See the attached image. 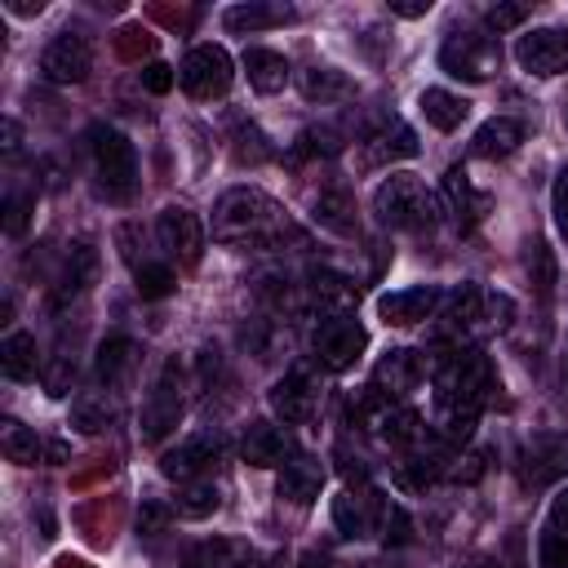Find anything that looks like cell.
I'll list each match as a JSON object with an SVG mask.
<instances>
[{"instance_id": "6da1fadb", "label": "cell", "mask_w": 568, "mask_h": 568, "mask_svg": "<svg viewBox=\"0 0 568 568\" xmlns=\"http://www.w3.org/2000/svg\"><path fill=\"white\" fill-rule=\"evenodd\" d=\"M213 235L235 248H275L284 240H297L288 213L257 186H231L213 204Z\"/></svg>"}, {"instance_id": "7a4b0ae2", "label": "cell", "mask_w": 568, "mask_h": 568, "mask_svg": "<svg viewBox=\"0 0 568 568\" xmlns=\"http://www.w3.org/2000/svg\"><path fill=\"white\" fill-rule=\"evenodd\" d=\"M430 382H435V408H462V413H479L497 390V373L488 355L470 346H453L448 355H439Z\"/></svg>"}, {"instance_id": "3957f363", "label": "cell", "mask_w": 568, "mask_h": 568, "mask_svg": "<svg viewBox=\"0 0 568 568\" xmlns=\"http://www.w3.org/2000/svg\"><path fill=\"white\" fill-rule=\"evenodd\" d=\"M373 217L386 231L422 235V231H435V222H439V195L417 173H390L373 191Z\"/></svg>"}, {"instance_id": "277c9868", "label": "cell", "mask_w": 568, "mask_h": 568, "mask_svg": "<svg viewBox=\"0 0 568 568\" xmlns=\"http://www.w3.org/2000/svg\"><path fill=\"white\" fill-rule=\"evenodd\" d=\"M89 151H93L102 195L106 200H129L138 191V151H133V142L111 124H93L89 129Z\"/></svg>"}, {"instance_id": "5b68a950", "label": "cell", "mask_w": 568, "mask_h": 568, "mask_svg": "<svg viewBox=\"0 0 568 568\" xmlns=\"http://www.w3.org/2000/svg\"><path fill=\"white\" fill-rule=\"evenodd\" d=\"M186 413V399H182V364L178 359H164L146 399H142V413H138V435L142 444H160L169 430H178Z\"/></svg>"}, {"instance_id": "8992f818", "label": "cell", "mask_w": 568, "mask_h": 568, "mask_svg": "<svg viewBox=\"0 0 568 568\" xmlns=\"http://www.w3.org/2000/svg\"><path fill=\"white\" fill-rule=\"evenodd\" d=\"M364 346H368V333H364V324L351 311H328V315H320L311 324V351L333 373L351 368L364 355Z\"/></svg>"}, {"instance_id": "52a82bcc", "label": "cell", "mask_w": 568, "mask_h": 568, "mask_svg": "<svg viewBox=\"0 0 568 568\" xmlns=\"http://www.w3.org/2000/svg\"><path fill=\"white\" fill-rule=\"evenodd\" d=\"M439 67L448 75H457V80H470V84L493 80L497 67H501V44L493 36H484V31H470V27L466 31H453L439 44Z\"/></svg>"}, {"instance_id": "ba28073f", "label": "cell", "mask_w": 568, "mask_h": 568, "mask_svg": "<svg viewBox=\"0 0 568 568\" xmlns=\"http://www.w3.org/2000/svg\"><path fill=\"white\" fill-rule=\"evenodd\" d=\"M231 80H235V71H231V53H226L222 44H195V49L182 58V67H178V84H182L191 98H204V102L226 98Z\"/></svg>"}, {"instance_id": "9c48e42d", "label": "cell", "mask_w": 568, "mask_h": 568, "mask_svg": "<svg viewBox=\"0 0 568 568\" xmlns=\"http://www.w3.org/2000/svg\"><path fill=\"white\" fill-rule=\"evenodd\" d=\"M564 475H568V435L546 430V435L524 439V448H519V479L528 488H550Z\"/></svg>"}, {"instance_id": "30bf717a", "label": "cell", "mask_w": 568, "mask_h": 568, "mask_svg": "<svg viewBox=\"0 0 568 568\" xmlns=\"http://www.w3.org/2000/svg\"><path fill=\"white\" fill-rule=\"evenodd\" d=\"M89 71H93V44L75 31L53 36L40 53V75L49 84H80V80H89Z\"/></svg>"}, {"instance_id": "8fae6325", "label": "cell", "mask_w": 568, "mask_h": 568, "mask_svg": "<svg viewBox=\"0 0 568 568\" xmlns=\"http://www.w3.org/2000/svg\"><path fill=\"white\" fill-rule=\"evenodd\" d=\"M155 240H160V248H164L173 262L195 266V262H200V248H204V226H200V217H195L191 209L169 204V209H160V217H155Z\"/></svg>"}, {"instance_id": "7c38bea8", "label": "cell", "mask_w": 568, "mask_h": 568, "mask_svg": "<svg viewBox=\"0 0 568 568\" xmlns=\"http://www.w3.org/2000/svg\"><path fill=\"white\" fill-rule=\"evenodd\" d=\"M515 62L528 75H559L568 71V31L559 27H532L515 40Z\"/></svg>"}, {"instance_id": "4fadbf2b", "label": "cell", "mask_w": 568, "mask_h": 568, "mask_svg": "<svg viewBox=\"0 0 568 568\" xmlns=\"http://www.w3.org/2000/svg\"><path fill=\"white\" fill-rule=\"evenodd\" d=\"M315 404H320V386H315V377H311L306 364L288 368V373L271 386V408H275V417H280L284 426H302V422H311Z\"/></svg>"}, {"instance_id": "5bb4252c", "label": "cell", "mask_w": 568, "mask_h": 568, "mask_svg": "<svg viewBox=\"0 0 568 568\" xmlns=\"http://www.w3.org/2000/svg\"><path fill=\"white\" fill-rule=\"evenodd\" d=\"M217 453H222V439L217 435H186L182 444H173V448H164L160 453V475L164 479H173V484H191V479H200L213 462H217Z\"/></svg>"}, {"instance_id": "9a60e30c", "label": "cell", "mask_w": 568, "mask_h": 568, "mask_svg": "<svg viewBox=\"0 0 568 568\" xmlns=\"http://www.w3.org/2000/svg\"><path fill=\"white\" fill-rule=\"evenodd\" d=\"M439 191H444V209L453 213L457 231H475V226L484 222L488 204H493V200H488V191H479V186L470 182V173H466L462 164H453V169L444 173Z\"/></svg>"}, {"instance_id": "2e32d148", "label": "cell", "mask_w": 568, "mask_h": 568, "mask_svg": "<svg viewBox=\"0 0 568 568\" xmlns=\"http://www.w3.org/2000/svg\"><path fill=\"white\" fill-rule=\"evenodd\" d=\"M439 288L435 284H413V288H395V293H382L377 297V315L386 320V324H395V328H408V324H422V320H430L435 315V306H439Z\"/></svg>"}, {"instance_id": "e0dca14e", "label": "cell", "mask_w": 568, "mask_h": 568, "mask_svg": "<svg viewBox=\"0 0 568 568\" xmlns=\"http://www.w3.org/2000/svg\"><path fill=\"white\" fill-rule=\"evenodd\" d=\"M93 280H98V248L89 240H75L67 248V257H62L58 280H53V306H67V302L84 297Z\"/></svg>"}, {"instance_id": "ac0fdd59", "label": "cell", "mask_w": 568, "mask_h": 568, "mask_svg": "<svg viewBox=\"0 0 568 568\" xmlns=\"http://www.w3.org/2000/svg\"><path fill=\"white\" fill-rule=\"evenodd\" d=\"M422 377H426V364H422V355L408 351V346L386 351V355L377 359V368H373V386H377L382 395H390V399H399L404 390H413Z\"/></svg>"}, {"instance_id": "d6986e66", "label": "cell", "mask_w": 568, "mask_h": 568, "mask_svg": "<svg viewBox=\"0 0 568 568\" xmlns=\"http://www.w3.org/2000/svg\"><path fill=\"white\" fill-rule=\"evenodd\" d=\"M320 488H324V466H320L315 457H306V453L284 457L280 479H275V493H280L284 501H293V506H311V501L320 497Z\"/></svg>"}, {"instance_id": "ffe728a7", "label": "cell", "mask_w": 568, "mask_h": 568, "mask_svg": "<svg viewBox=\"0 0 568 568\" xmlns=\"http://www.w3.org/2000/svg\"><path fill=\"white\" fill-rule=\"evenodd\" d=\"M484 306H488V293H484V288H475V284H457L453 293L439 297L444 333H448V337H466V333L484 320Z\"/></svg>"}, {"instance_id": "44dd1931", "label": "cell", "mask_w": 568, "mask_h": 568, "mask_svg": "<svg viewBox=\"0 0 568 568\" xmlns=\"http://www.w3.org/2000/svg\"><path fill=\"white\" fill-rule=\"evenodd\" d=\"M240 457H244L248 466H257V470L284 466V457H288V435H284L275 422H248L244 435H240Z\"/></svg>"}, {"instance_id": "7402d4cb", "label": "cell", "mask_w": 568, "mask_h": 568, "mask_svg": "<svg viewBox=\"0 0 568 568\" xmlns=\"http://www.w3.org/2000/svg\"><path fill=\"white\" fill-rule=\"evenodd\" d=\"M311 217L315 226L333 231V235H355V200L342 182H328L311 195Z\"/></svg>"}, {"instance_id": "603a6c76", "label": "cell", "mask_w": 568, "mask_h": 568, "mask_svg": "<svg viewBox=\"0 0 568 568\" xmlns=\"http://www.w3.org/2000/svg\"><path fill=\"white\" fill-rule=\"evenodd\" d=\"M408 155H417V138L404 120H386L382 129H373L364 138V164L368 169L373 164H395V160H408Z\"/></svg>"}, {"instance_id": "cb8c5ba5", "label": "cell", "mask_w": 568, "mask_h": 568, "mask_svg": "<svg viewBox=\"0 0 568 568\" xmlns=\"http://www.w3.org/2000/svg\"><path fill=\"white\" fill-rule=\"evenodd\" d=\"M519 142H524V124H519L515 115H493V120H484V124L475 129L470 151H475L479 160H506V155L519 151Z\"/></svg>"}, {"instance_id": "d4e9b609", "label": "cell", "mask_w": 568, "mask_h": 568, "mask_svg": "<svg viewBox=\"0 0 568 568\" xmlns=\"http://www.w3.org/2000/svg\"><path fill=\"white\" fill-rule=\"evenodd\" d=\"M306 293L311 302L320 306V315L328 311H351L355 302V280L346 271H333V266H311L306 271Z\"/></svg>"}, {"instance_id": "484cf974", "label": "cell", "mask_w": 568, "mask_h": 568, "mask_svg": "<svg viewBox=\"0 0 568 568\" xmlns=\"http://www.w3.org/2000/svg\"><path fill=\"white\" fill-rule=\"evenodd\" d=\"M293 4H271V0H248V4H231L222 13L226 31H266V27H284L293 22Z\"/></svg>"}, {"instance_id": "4316f807", "label": "cell", "mask_w": 568, "mask_h": 568, "mask_svg": "<svg viewBox=\"0 0 568 568\" xmlns=\"http://www.w3.org/2000/svg\"><path fill=\"white\" fill-rule=\"evenodd\" d=\"M297 89H302V98H306V102H320V106L342 102V98H351V93H355L351 75H346V71H337V67H306V71L297 75Z\"/></svg>"}, {"instance_id": "83f0119b", "label": "cell", "mask_w": 568, "mask_h": 568, "mask_svg": "<svg viewBox=\"0 0 568 568\" xmlns=\"http://www.w3.org/2000/svg\"><path fill=\"white\" fill-rule=\"evenodd\" d=\"M133 364H138V342L124 337V333H115V337H106V342L98 346V364H93V373H98V382L111 390V386H120V382L129 377Z\"/></svg>"}, {"instance_id": "f1b7e54d", "label": "cell", "mask_w": 568, "mask_h": 568, "mask_svg": "<svg viewBox=\"0 0 568 568\" xmlns=\"http://www.w3.org/2000/svg\"><path fill=\"white\" fill-rule=\"evenodd\" d=\"M417 106H422L426 124L439 129V133H453V129L466 120V111H470V102H466L462 93H453V89H422Z\"/></svg>"}, {"instance_id": "f546056e", "label": "cell", "mask_w": 568, "mask_h": 568, "mask_svg": "<svg viewBox=\"0 0 568 568\" xmlns=\"http://www.w3.org/2000/svg\"><path fill=\"white\" fill-rule=\"evenodd\" d=\"M244 71H248V84L257 93H280L288 84V58L275 53V49H248L244 53Z\"/></svg>"}, {"instance_id": "4dcf8cb0", "label": "cell", "mask_w": 568, "mask_h": 568, "mask_svg": "<svg viewBox=\"0 0 568 568\" xmlns=\"http://www.w3.org/2000/svg\"><path fill=\"white\" fill-rule=\"evenodd\" d=\"M40 368V351H36V337L31 333H9L0 342V373L9 382H31Z\"/></svg>"}, {"instance_id": "1f68e13d", "label": "cell", "mask_w": 568, "mask_h": 568, "mask_svg": "<svg viewBox=\"0 0 568 568\" xmlns=\"http://www.w3.org/2000/svg\"><path fill=\"white\" fill-rule=\"evenodd\" d=\"M373 497H364V493H342V497H333V524H337V532L342 537H364V532H373Z\"/></svg>"}, {"instance_id": "d6a6232c", "label": "cell", "mask_w": 568, "mask_h": 568, "mask_svg": "<svg viewBox=\"0 0 568 568\" xmlns=\"http://www.w3.org/2000/svg\"><path fill=\"white\" fill-rule=\"evenodd\" d=\"M0 448H4V457H9L13 466H36V462L44 457L40 435H36L31 426L13 422V417H4V426H0Z\"/></svg>"}, {"instance_id": "836d02e7", "label": "cell", "mask_w": 568, "mask_h": 568, "mask_svg": "<svg viewBox=\"0 0 568 568\" xmlns=\"http://www.w3.org/2000/svg\"><path fill=\"white\" fill-rule=\"evenodd\" d=\"M217 506H222L217 484H213V479H191V484H182V493H178V501H173V515H182V519H204V515H213Z\"/></svg>"}, {"instance_id": "e575fe53", "label": "cell", "mask_w": 568, "mask_h": 568, "mask_svg": "<svg viewBox=\"0 0 568 568\" xmlns=\"http://www.w3.org/2000/svg\"><path fill=\"white\" fill-rule=\"evenodd\" d=\"M373 510H377V515H373V528L382 532L386 546H404V541L413 537V532H408L413 524H408V515H404L399 501H390V497H373Z\"/></svg>"}, {"instance_id": "d590c367", "label": "cell", "mask_w": 568, "mask_h": 568, "mask_svg": "<svg viewBox=\"0 0 568 568\" xmlns=\"http://www.w3.org/2000/svg\"><path fill=\"white\" fill-rule=\"evenodd\" d=\"M133 280H138V297H146V302L169 297V293H173V284H178L173 266H169V262H160V257H146V262L133 271Z\"/></svg>"}, {"instance_id": "8d00e7d4", "label": "cell", "mask_w": 568, "mask_h": 568, "mask_svg": "<svg viewBox=\"0 0 568 568\" xmlns=\"http://www.w3.org/2000/svg\"><path fill=\"white\" fill-rule=\"evenodd\" d=\"M111 417H115V408L106 404V395H80L71 404V426L84 435H98L102 426H111Z\"/></svg>"}, {"instance_id": "74e56055", "label": "cell", "mask_w": 568, "mask_h": 568, "mask_svg": "<svg viewBox=\"0 0 568 568\" xmlns=\"http://www.w3.org/2000/svg\"><path fill=\"white\" fill-rule=\"evenodd\" d=\"M231 559H235V546L226 537H209L182 555V568H231Z\"/></svg>"}, {"instance_id": "f35d334b", "label": "cell", "mask_w": 568, "mask_h": 568, "mask_svg": "<svg viewBox=\"0 0 568 568\" xmlns=\"http://www.w3.org/2000/svg\"><path fill=\"white\" fill-rule=\"evenodd\" d=\"M337 151H342V142H337V129H328V124L302 129L297 146H293V155H337Z\"/></svg>"}, {"instance_id": "ab89813d", "label": "cell", "mask_w": 568, "mask_h": 568, "mask_svg": "<svg viewBox=\"0 0 568 568\" xmlns=\"http://www.w3.org/2000/svg\"><path fill=\"white\" fill-rule=\"evenodd\" d=\"M528 280L537 284L541 297H550V288H555V257H550V248H546L541 240H537L532 253H528Z\"/></svg>"}, {"instance_id": "60d3db41", "label": "cell", "mask_w": 568, "mask_h": 568, "mask_svg": "<svg viewBox=\"0 0 568 568\" xmlns=\"http://www.w3.org/2000/svg\"><path fill=\"white\" fill-rule=\"evenodd\" d=\"M537 568H568V532L546 528L537 541Z\"/></svg>"}, {"instance_id": "b9f144b4", "label": "cell", "mask_w": 568, "mask_h": 568, "mask_svg": "<svg viewBox=\"0 0 568 568\" xmlns=\"http://www.w3.org/2000/svg\"><path fill=\"white\" fill-rule=\"evenodd\" d=\"M31 195L27 191H9V200H4V231L9 235H22L27 231V222H31Z\"/></svg>"}, {"instance_id": "7bdbcfd3", "label": "cell", "mask_w": 568, "mask_h": 568, "mask_svg": "<svg viewBox=\"0 0 568 568\" xmlns=\"http://www.w3.org/2000/svg\"><path fill=\"white\" fill-rule=\"evenodd\" d=\"M528 18V4H488L484 9V22H488V31H515L519 22Z\"/></svg>"}, {"instance_id": "ee69618b", "label": "cell", "mask_w": 568, "mask_h": 568, "mask_svg": "<svg viewBox=\"0 0 568 568\" xmlns=\"http://www.w3.org/2000/svg\"><path fill=\"white\" fill-rule=\"evenodd\" d=\"M266 155H271V146H266V138H262L253 124L235 133V160H253V164H257V160H266Z\"/></svg>"}, {"instance_id": "f6af8a7d", "label": "cell", "mask_w": 568, "mask_h": 568, "mask_svg": "<svg viewBox=\"0 0 568 568\" xmlns=\"http://www.w3.org/2000/svg\"><path fill=\"white\" fill-rule=\"evenodd\" d=\"M71 382H75V364H71V355H58V359L49 364V373H44L49 395H67V390H71Z\"/></svg>"}, {"instance_id": "bcb514c9", "label": "cell", "mask_w": 568, "mask_h": 568, "mask_svg": "<svg viewBox=\"0 0 568 568\" xmlns=\"http://www.w3.org/2000/svg\"><path fill=\"white\" fill-rule=\"evenodd\" d=\"M173 80H178V71H173L169 62H146V67H142V89H146V93H169Z\"/></svg>"}, {"instance_id": "7dc6e473", "label": "cell", "mask_w": 568, "mask_h": 568, "mask_svg": "<svg viewBox=\"0 0 568 568\" xmlns=\"http://www.w3.org/2000/svg\"><path fill=\"white\" fill-rule=\"evenodd\" d=\"M550 209H555V226H559V235L568 240V169H559V178H555Z\"/></svg>"}, {"instance_id": "c3c4849f", "label": "cell", "mask_w": 568, "mask_h": 568, "mask_svg": "<svg viewBox=\"0 0 568 568\" xmlns=\"http://www.w3.org/2000/svg\"><path fill=\"white\" fill-rule=\"evenodd\" d=\"M169 524V510L160 506V501H146L142 510H138V532H160Z\"/></svg>"}, {"instance_id": "681fc988", "label": "cell", "mask_w": 568, "mask_h": 568, "mask_svg": "<svg viewBox=\"0 0 568 568\" xmlns=\"http://www.w3.org/2000/svg\"><path fill=\"white\" fill-rule=\"evenodd\" d=\"M466 466H453V479H462V484H475L479 475H484V453H470V457H462Z\"/></svg>"}, {"instance_id": "f907efd6", "label": "cell", "mask_w": 568, "mask_h": 568, "mask_svg": "<svg viewBox=\"0 0 568 568\" xmlns=\"http://www.w3.org/2000/svg\"><path fill=\"white\" fill-rule=\"evenodd\" d=\"M390 13L395 18H422V13H430V0H390Z\"/></svg>"}, {"instance_id": "816d5d0a", "label": "cell", "mask_w": 568, "mask_h": 568, "mask_svg": "<svg viewBox=\"0 0 568 568\" xmlns=\"http://www.w3.org/2000/svg\"><path fill=\"white\" fill-rule=\"evenodd\" d=\"M342 475H346V479H359V484H364V479H368V466H364L359 457H346V453H342Z\"/></svg>"}, {"instance_id": "f5cc1de1", "label": "cell", "mask_w": 568, "mask_h": 568, "mask_svg": "<svg viewBox=\"0 0 568 568\" xmlns=\"http://www.w3.org/2000/svg\"><path fill=\"white\" fill-rule=\"evenodd\" d=\"M550 519H555V528H559V532L568 528V488L555 497V506H550Z\"/></svg>"}, {"instance_id": "db71d44e", "label": "cell", "mask_w": 568, "mask_h": 568, "mask_svg": "<svg viewBox=\"0 0 568 568\" xmlns=\"http://www.w3.org/2000/svg\"><path fill=\"white\" fill-rule=\"evenodd\" d=\"M44 457H49V462H62V457H67V444H62V439H49V444H44Z\"/></svg>"}, {"instance_id": "11a10c76", "label": "cell", "mask_w": 568, "mask_h": 568, "mask_svg": "<svg viewBox=\"0 0 568 568\" xmlns=\"http://www.w3.org/2000/svg\"><path fill=\"white\" fill-rule=\"evenodd\" d=\"M4 151H18V124L4 120Z\"/></svg>"}, {"instance_id": "9f6ffc18", "label": "cell", "mask_w": 568, "mask_h": 568, "mask_svg": "<svg viewBox=\"0 0 568 568\" xmlns=\"http://www.w3.org/2000/svg\"><path fill=\"white\" fill-rule=\"evenodd\" d=\"M297 568H337V564H328V559H320V555H302Z\"/></svg>"}, {"instance_id": "6f0895ef", "label": "cell", "mask_w": 568, "mask_h": 568, "mask_svg": "<svg viewBox=\"0 0 568 568\" xmlns=\"http://www.w3.org/2000/svg\"><path fill=\"white\" fill-rule=\"evenodd\" d=\"M453 568H497V559H466V564H453Z\"/></svg>"}, {"instance_id": "680465c9", "label": "cell", "mask_w": 568, "mask_h": 568, "mask_svg": "<svg viewBox=\"0 0 568 568\" xmlns=\"http://www.w3.org/2000/svg\"><path fill=\"white\" fill-rule=\"evenodd\" d=\"M564 124H568V102H564Z\"/></svg>"}, {"instance_id": "91938a15", "label": "cell", "mask_w": 568, "mask_h": 568, "mask_svg": "<svg viewBox=\"0 0 568 568\" xmlns=\"http://www.w3.org/2000/svg\"><path fill=\"white\" fill-rule=\"evenodd\" d=\"M240 568H262V564H240Z\"/></svg>"}]
</instances>
